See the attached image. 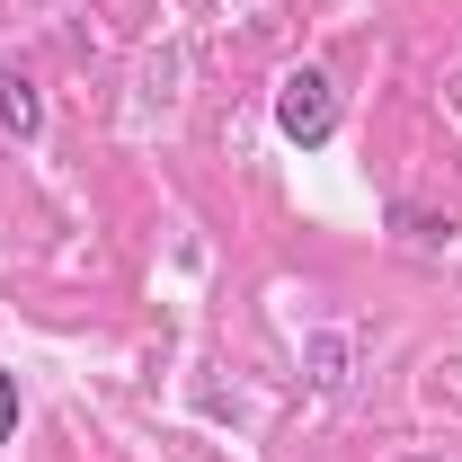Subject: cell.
I'll use <instances>...</instances> for the list:
<instances>
[{
  "instance_id": "obj_2",
  "label": "cell",
  "mask_w": 462,
  "mask_h": 462,
  "mask_svg": "<svg viewBox=\"0 0 462 462\" xmlns=\"http://www.w3.org/2000/svg\"><path fill=\"white\" fill-rule=\"evenodd\" d=\"M36 125H45V98L27 89V71L0 62V134H9V143H36Z\"/></svg>"
},
{
  "instance_id": "obj_1",
  "label": "cell",
  "mask_w": 462,
  "mask_h": 462,
  "mask_svg": "<svg viewBox=\"0 0 462 462\" xmlns=\"http://www.w3.org/2000/svg\"><path fill=\"white\" fill-rule=\"evenodd\" d=\"M276 134H285L293 152H320L329 134H338V89H329V71H285L276 80Z\"/></svg>"
},
{
  "instance_id": "obj_3",
  "label": "cell",
  "mask_w": 462,
  "mask_h": 462,
  "mask_svg": "<svg viewBox=\"0 0 462 462\" xmlns=\"http://www.w3.org/2000/svg\"><path fill=\"white\" fill-rule=\"evenodd\" d=\"M9 436H18V383L0 374V445H9Z\"/></svg>"
}]
</instances>
